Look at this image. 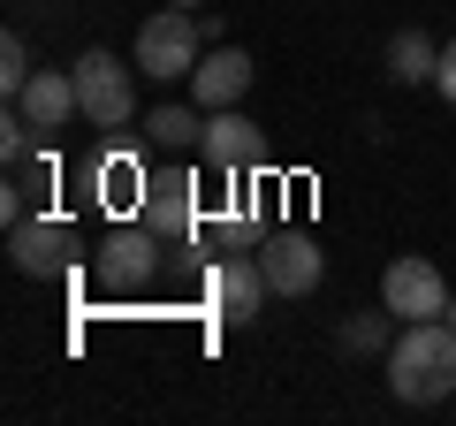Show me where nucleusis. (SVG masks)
I'll return each instance as SVG.
<instances>
[{"instance_id":"f257e3e1","label":"nucleus","mask_w":456,"mask_h":426,"mask_svg":"<svg viewBox=\"0 0 456 426\" xmlns=\"http://www.w3.org/2000/svg\"><path fill=\"white\" fill-rule=\"evenodd\" d=\"M388 389L403 404L456 396V328L449 320H403V335L388 343Z\"/></svg>"},{"instance_id":"f03ea898","label":"nucleus","mask_w":456,"mask_h":426,"mask_svg":"<svg viewBox=\"0 0 456 426\" xmlns=\"http://www.w3.org/2000/svg\"><path fill=\"white\" fill-rule=\"evenodd\" d=\"M198 23H191V8H167L160 0V16H145V31H137V46H130V61H137V77H160V84H191L198 77Z\"/></svg>"},{"instance_id":"7ed1b4c3","label":"nucleus","mask_w":456,"mask_h":426,"mask_svg":"<svg viewBox=\"0 0 456 426\" xmlns=\"http://www.w3.org/2000/svg\"><path fill=\"white\" fill-rule=\"evenodd\" d=\"M77 107L92 130H122L137 115V61H114V53H84L77 61Z\"/></svg>"},{"instance_id":"20e7f679","label":"nucleus","mask_w":456,"mask_h":426,"mask_svg":"<svg viewBox=\"0 0 456 426\" xmlns=\"http://www.w3.org/2000/svg\"><path fill=\"white\" fill-rule=\"evenodd\" d=\"M449 282H441V266L434 259H419V251H403V259H388L380 266V305L395 312V320H441L449 312Z\"/></svg>"},{"instance_id":"39448f33","label":"nucleus","mask_w":456,"mask_h":426,"mask_svg":"<svg viewBox=\"0 0 456 426\" xmlns=\"http://www.w3.org/2000/svg\"><path fill=\"white\" fill-rule=\"evenodd\" d=\"M259 266H266V290H274V297H312L320 274H327L320 244H312L305 229H266L259 236Z\"/></svg>"},{"instance_id":"423d86ee","label":"nucleus","mask_w":456,"mask_h":426,"mask_svg":"<svg viewBox=\"0 0 456 426\" xmlns=\"http://www.w3.org/2000/svg\"><path fill=\"white\" fill-rule=\"evenodd\" d=\"M206 297H213V312H221V320H236V328H244V320H259V305L274 297V290H266L259 251H228V259H213V266H206Z\"/></svg>"},{"instance_id":"0eeeda50","label":"nucleus","mask_w":456,"mask_h":426,"mask_svg":"<svg viewBox=\"0 0 456 426\" xmlns=\"http://www.w3.org/2000/svg\"><path fill=\"white\" fill-rule=\"evenodd\" d=\"M8 259H16V274H69V259H77V229H69L61 213H23L16 229H8Z\"/></svg>"},{"instance_id":"6e6552de","label":"nucleus","mask_w":456,"mask_h":426,"mask_svg":"<svg viewBox=\"0 0 456 426\" xmlns=\"http://www.w3.org/2000/svg\"><path fill=\"white\" fill-rule=\"evenodd\" d=\"M206 168L213 176H259L266 168V137L251 115H236V107H221V115H206Z\"/></svg>"},{"instance_id":"1a4fd4ad","label":"nucleus","mask_w":456,"mask_h":426,"mask_svg":"<svg viewBox=\"0 0 456 426\" xmlns=\"http://www.w3.org/2000/svg\"><path fill=\"white\" fill-rule=\"evenodd\" d=\"M160 244H167L160 229L130 221V229H114V236H107V251L92 259V274L107 282V290H145V282H152V266H160Z\"/></svg>"},{"instance_id":"9d476101","label":"nucleus","mask_w":456,"mask_h":426,"mask_svg":"<svg viewBox=\"0 0 456 426\" xmlns=\"http://www.w3.org/2000/svg\"><path fill=\"white\" fill-rule=\"evenodd\" d=\"M251 77H259V69H251V53H244V46H221V53H206V61H198L191 99L206 107V115H221V107H236V99L251 92Z\"/></svg>"},{"instance_id":"9b49d317","label":"nucleus","mask_w":456,"mask_h":426,"mask_svg":"<svg viewBox=\"0 0 456 426\" xmlns=\"http://www.w3.org/2000/svg\"><path fill=\"white\" fill-rule=\"evenodd\" d=\"M137 221H145V229H160L167 244H175V236H191V229H198V183H191V176H160V183H145V206H137Z\"/></svg>"},{"instance_id":"f8f14e48","label":"nucleus","mask_w":456,"mask_h":426,"mask_svg":"<svg viewBox=\"0 0 456 426\" xmlns=\"http://www.w3.org/2000/svg\"><path fill=\"white\" fill-rule=\"evenodd\" d=\"M16 115L31 122V130H61L69 115H84V107H77V69H38V77L23 84Z\"/></svg>"},{"instance_id":"ddd939ff","label":"nucleus","mask_w":456,"mask_h":426,"mask_svg":"<svg viewBox=\"0 0 456 426\" xmlns=\"http://www.w3.org/2000/svg\"><path fill=\"white\" fill-rule=\"evenodd\" d=\"M145 145L152 152H191V145H206V107H175V99H167V107H152L145 115Z\"/></svg>"},{"instance_id":"4468645a","label":"nucleus","mask_w":456,"mask_h":426,"mask_svg":"<svg viewBox=\"0 0 456 426\" xmlns=\"http://www.w3.org/2000/svg\"><path fill=\"white\" fill-rule=\"evenodd\" d=\"M434 69H441V46L426 31H395L388 38V77L395 84H434Z\"/></svg>"},{"instance_id":"2eb2a0df","label":"nucleus","mask_w":456,"mask_h":426,"mask_svg":"<svg viewBox=\"0 0 456 426\" xmlns=\"http://www.w3.org/2000/svg\"><path fill=\"white\" fill-rule=\"evenodd\" d=\"M395 328H403V320H395L388 305H380V312H358V320H342V350H388Z\"/></svg>"},{"instance_id":"dca6fc26","label":"nucleus","mask_w":456,"mask_h":426,"mask_svg":"<svg viewBox=\"0 0 456 426\" xmlns=\"http://www.w3.org/2000/svg\"><path fill=\"white\" fill-rule=\"evenodd\" d=\"M31 77H38V69H31V46H23V38L8 31V38H0V92H8V99H23V84H31Z\"/></svg>"},{"instance_id":"f3484780","label":"nucleus","mask_w":456,"mask_h":426,"mask_svg":"<svg viewBox=\"0 0 456 426\" xmlns=\"http://www.w3.org/2000/svg\"><path fill=\"white\" fill-rule=\"evenodd\" d=\"M0 152H8V160H23V152H31V122H23V115L0 122Z\"/></svg>"},{"instance_id":"a211bd4d","label":"nucleus","mask_w":456,"mask_h":426,"mask_svg":"<svg viewBox=\"0 0 456 426\" xmlns=\"http://www.w3.org/2000/svg\"><path fill=\"white\" fill-rule=\"evenodd\" d=\"M434 92H441V99H449V107H456V38H449V46H441V69H434Z\"/></svg>"},{"instance_id":"6ab92c4d","label":"nucleus","mask_w":456,"mask_h":426,"mask_svg":"<svg viewBox=\"0 0 456 426\" xmlns=\"http://www.w3.org/2000/svg\"><path fill=\"white\" fill-rule=\"evenodd\" d=\"M441 320H449V328H456V297H449V312H441Z\"/></svg>"},{"instance_id":"aec40b11","label":"nucleus","mask_w":456,"mask_h":426,"mask_svg":"<svg viewBox=\"0 0 456 426\" xmlns=\"http://www.w3.org/2000/svg\"><path fill=\"white\" fill-rule=\"evenodd\" d=\"M167 8H198V0H167Z\"/></svg>"}]
</instances>
